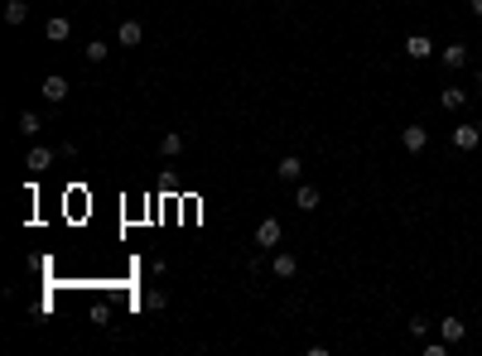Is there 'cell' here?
<instances>
[{
  "label": "cell",
  "mask_w": 482,
  "mask_h": 356,
  "mask_svg": "<svg viewBox=\"0 0 482 356\" xmlns=\"http://www.w3.org/2000/svg\"><path fill=\"white\" fill-rule=\"evenodd\" d=\"M478 140H482L478 121H473V125H454V150H458V154H473V150H478Z\"/></svg>",
  "instance_id": "1"
},
{
  "label": "cell",
  "mask_w": 482,
  "mask_h": 356,
  "mask_svg": "<svg viewBox=\"0 0 482 356\" xmlns=\"http://www.w3.org/2000/svg\"><path fill=\"white\" fill-rule=\"evenodd\" d=\"M280 236H285V226H280L275 217H266V222L256 226V246H261V251H270V246H280Z\"/></svg>",
  "instance_id": "2"
},
{
  "label": "cell",
  "mask_w": 482,
  "mask_h": 356,
  "mask_svg": "<svg viewBox=\"0 0 482 356\" xmlns=\"http://www.w3.org/2000/svg\"><path fill=\"white\" fill-rule=\"evenodd\" d=\"M400 145H405L410 154H420V150L429 145V130H424V125H405V130H400Z\"/></svg>",
  "instance_id": "3"
},
{
  "label": "cell",
  "mask_w": 482,
  "mask_h": 356,
  "mask_svg": "<svg viewBox=\"0 0 482 356\" xmlns=\"http://www.w3.org/2000/svg\"><path fill=\"white\" fill-rule=\"evenodd\" d=\"M49 164H53V150H49V145H34V150H29V159H24V169H29V174H44Z\"/></svg>",
  "instance_id": "4"
},
{
  "label": "cell",
  "mask_w": 482,
  "mask_h": 356,
  "mask_svg": "<svg viewBox=\"0 0 482 356\" xmlns=\"http://www.w3.org/2000/svg\"><path fill=\"white\" fill-rule=\"evenodd\" d=\"M439 337H444L449 347H458V342L468 337V323H458V318H444V323H439Z\"/></svg>",
  "instance_id": "5"
},
{
  "label": "cell",
  "mask_w": 482,
  "mask_h": 356,
  "mask_svg": "<svg viewBox=\"0 0 482 356\" xmlns=\"http://www.w3.org/2000/svg\"><path fill=\"white\" fill-rule=\"evenodd\" d=\"M68 34H73V24H68V19H63V15H53V19H49V24H44V39H49V44H63V39H68Z\"/></svg>",
  "instance_id": "6"
},
{
  "label": "cell",
  "mask_w": 482,
  "mask_h": 356,
  "mask_svg": "<svg viewBox=\"0 0 482 356\" xmlns=\"http://www.w3.org/2000/svg\"><path fill=\"white\" fill-rule=\"evenodd\" d=\"M405 53H410L415 63H420V58H429V53H434V44H429V34H410V39H405Z\"/></svg>",
  "instance_id": "7"
},
{
  "label": "cell",
  "mask_w": 482,
  "mask_h": 356,
  "mask_svg": "<svg viewBox=\"0 0 482 356\" xmlns=\"http://www.w3.org/2000/svg\"><path fill=\"white\" fill-rule=\"evenodd\" d=\"M439 58H444V68H449V73H458V68H468V48H463V44H449V48H444Z\"/></svg>",
  "instance_id": "8"
},
{
  "label": "cell",
  "mask_w": 482,
  "mask_h": 356,
  "mask_svg": "<svg viewBox=\"0 0 482 356\" xmlns=\"http://www.w3.org/2000/svg\"><path fill=\"white\" fill-rule=\"evenodd\" d=\"M294 207H299V212H313V207H318V188H313V183H299V188H294Z\"/></svg>",
  "instance_id": "9"
},
{
  "label": "cell",
  "mask_w": 482,
  "mask_h": 356,
  "mask_svg": "<svg viewBox=\"0 0 482 356\" xmlns=\"http://www.w3.org/2000/svg\"><path fill=\"white\" fill-rule=\"evenodd\" d=\"M270 269H275V279H294V274H299V260H294L289 251H280V256L270 260Z\"/></svg>",
  "instance_id": "10"
},
{
  "label": "cell",
  "mask_w": 482,
  "mask_h": 356,
  "mask_svg": "<svg viewBox=\"0 0 482 356\" xmlns=\"http://www.w3.org/2000/svg\"><path fill=\"white\" fill-rule=\"evenodd\" d=\"M44 101H53V106H58V101H68V82H63L58 73H53V78H44Z\"/></svg>",
  "instance_id": "11"
},
{
  "label": "cell",
  "mask_w": 482,
  "mask_h": 356,
  "mask_svg": "<svg viewBox=\"0 0 482 356\" xmlns=\"http://www.w3.org/2000/svg\"><path fill=\"white\" fill-rule=\"evenodd\" d=\"M116 39H121V44H126V48H135V44H140V39H145V24H140V19H126V24H121V34H116Z\"/></svg>",
  "instance_id": "12"
},
{
  "label": "cell",
  "mask_w": 482,
  "mask_h": 356,
  "mask_svg": "<svg viewBox=\"0 0 482 356\" xmlns=\"http://www.w3.org/2000/svg\"><path fill=\"white\" fill-rule=\"evenodd\" d=\"M275 174L285 178V183H299V174H304V164H299V154H285V159L275 164Z\"/></svg>",
  "instance_id": "13"
},
{
  "label": "cell",
  "mask_w": 482,
  "mask_h": 356,
  "mask_svg": "<svg viewBox=\"0 0 482 356\" xmlns=\"http://www.w3.org/2000/svg\"><path fill=\"white\" fill-rule=\"evenodd\" d=\"M463 101H468V91H463V87H444V91H439V106H444V111H458Z\"/></svg>",
  "instance_id": "14"
},
{
  "label": "cell",
  "mask_w": 482,
  "mask_h": 356,
  "mask_svg": "<svg viewBox=\"0 0 482 356\" xmlns=\"http://www.w3.org/2000/svg\"><path fill=\"white\" fill-rule=\"evenodd\" d=\"M24 19H29V5L24 0H10L5 5V24H24Z\"/></svg>",
  "instance_id": "15"
},
{
  "label": "cell",
  "mask_w": 482,
  "mask_h": 356,
  "mask_svg": "<svg viewBox=\"0 0 482 356\" xmlns=\"http://www.w3.org/2000/svg\"><path fill=\"white\" fill-rule=\"evenodd\" d=\"M160 154H169V159H174V154H184V135H179V130H169V135L160 140Z\"/></svg>",
  "instance_id": "16"
},
{
  "label": "cell",
  "mask_w": 482,
  "mask_h": 356,
  "mask_svg": "<svg viewBox=\"0 0 482 356\" xmlns=\"http://www.w3.org/2000/svg\"><path fill=\"white\" fill-rule=\"evenodd\" d=\"M19 130H24V135H39V130H44V121H39L34 111H24V116H19Z\"/></svg>",
  "instance_id": "17"
},
{
  "label": "cell",
  "mask_w": 482,
  "mask_h": 356,
  "mask_svg": "<svg viewBox=\"0 0 482 356\" xmlns=\"http://www.w3.org/2000/svg\"><path fill=\"white\" fill-rule=\"evenodd\" d=\"M145 308H155V313L169 308V294H164V289H150V294H145Z\"/></svg>",
  "instance_id": "18"
},
{
  "label": "cell",
  "mask_w": 482,
  "mask_h": 356,
  "mask_svg": "<svg viewBox=\"0 0 482 356\" xmlns=\"http://www.w3.org/2000/svg\"><path fill=\"white\" fill-rule=\"evenodd\" d=\"M424 332H429V318L415 313V318H410V337H424Z\"/></svg>",
  "instance_id": "19"
},
{
  "label": "cell",
  "mask_w": 482,
  "mask_h": 356,
  "mask_svg": "<svg viewBox=\"0 0 482 356\" xmlns=\"http://www.w3.org/2000/svg\"><path fill=\"white\" fill-rule=\"evenodd\" d=\"M106 58V44H87V63H101Z\"/></svg>",
  "instance_id": "20"
},
{
  "label": "cell",
  "mask_w": 482,
  "mask_h": 356,
  "mask_svg": "<svg viewBox=\"0 0 482 356\" xmlns=\"http://www.w3.org/2000/svg\"><path fill=\"white\" fill-rule=\"evenodd\" d=\"M449 352V342H444V337H439V342H424V356H444Z\"/></svg>",
  "instance_id": "21"
},
{
  "label": "cell",
  "mask_w": 482,
  "mask_h": 356,
  "mask_svg": "<svg viewBox=\"0 0 482 356\" xmlns=\"http://www.w3.org/2000/svg\"><path fill=\"white\" fill-rule=\"evenodd\" d=\"M473 15H482V0H473Z\"/></svg>",
  "instance_id": "22"
},
{
  "label": "cell",
  "mask_w": 482,
  "mask_h": 356,
  "mask_svg": "<svg viewBox=\"0 0 482 356\" xmlns=\"http://www.w3.org/2000/svg\"><path fill=\"white\" fill-rule=\"evenodd\" d=\"M478 87H482V68H478Z\"/></svg>",
  "instance_id": "23"
},
{
  "label": "cell",
  "mask_w": 482,
  "mask_h": 356,
  "mask_svg": "<svg viewBox=\"0 0 482 356\" xmlns=\"http://www.w3.org/2000/svg\"><path fill=\"white\" fill-rule=\"evenodd\" d=\"M478 130H482V121H478Z\"/></svg>",
  "instance_id": "24"
}]
</instances>
